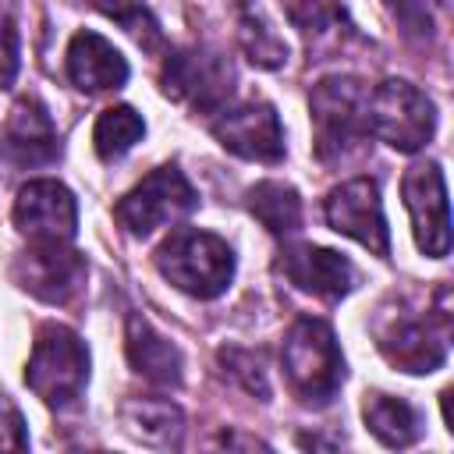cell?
<instances>
[{"mask_svg": "<svg viewBox=\"0 0 454 454\" xmlns=\"http://www.w3.org/2000/svg\"><path fill=\"white\" fill-rule=\"evenodd\" d=\"M284 376L301 404L323 408L344 380V358L323 319H298L284 337Z\"/></svg>", "mask_w": 454, "mask_h": 454, "instance_id": "1", "label": "cell"}, {"mask_svg": "<svg viewBox=\"0 0 454 454\" xmlns=\"http://www.w3.org/2000/svg\"><path fill=\"white\" fill-rule=\"evenodd\" d=\"M312 124L316 156L323 163H344L355 156L369 135L365 124V89L358 78H323L312 89Z\"/></svg>", "mask_w": 454, "mask_h": 454, "instance_id": "2", "label": "cell"}, {"mask_svg": "<svg viewBox=\"0 0 454 454\" xmlns=\"http://www.w3.org/2000/svg\"><path fill=\"white\" fill-rule=\"evenodd\" d=\"M160 273L184 294L216 298L234 277V255L227 241L209 231H177L156 252Z\"/></svg>", "mask_w": 454, "mask_h": 454, "instance_id": "3", "label": "cell"}, {"mask_svg": "<svg viewBox=\"0 0 454 454\" xmlns=\"http://www.w3.org/2000/svg\"><path fill=\"white\" fill-rule=\"evenodd\" d=\"M89 380V351L82 337L60 323H46L35 333L25 383L53 408H67L82 397V387Z\"/></svg>", "mask_w": 454, "mask_h": 454, "instance_id": "4", "label": "cell"}, {"mask_svg": "<svg viewBox=\"0 0 454 454\" xmlns=\"http://www.w3.org/2000/svg\"><path fill=\"white\" fill-rule=\"evenodd\" d=\"M365 124L376 138L401 153H415L433 138L436 110L426 92H419L411 82H383L372 96H365Z\"/></svg>", "mask_w": 454, "mask_h": 454, "instance_id": "5", "label": "cell"}, {"mask_svg": "<svg viewBox=\"0 0 454 454\" xmlns=\"http://www.w3.org/2000/svg\"><path fill=\"white\" fill-rule=\"evenodd\" d=\"M450 312L440 305L436 312H397L376 323L380 351L404 372H433L447 358Z\"/></svg>", "mask_w": 454, "mask_h": 454, "instance_id": "6", "label": "cell"}, {"mask_svg": "<svg viewBox=\"0 0 454 454\" xmlns=\"http://www.w3.org/2000/svg\"><path fill=\"white\" fill-rule=\"evenodd\" d=\"M195 209V188L188 184V177L177 167H160L153 174H145L114 209L117 223L138 238L153 234L156 227H163L167 220H177L184 213Z\"/></svg>", "mask_w": 454, "mask_h": 454, "instance_id": "7", "label": "cell"}, {"mask_svg": "<svg viewBox=\"0 0 454 454\" xmlns=\"http://www.w3.org/2000/svg\"><path fill=\"white\" fill-rule=\"evenodd\" d=\"M231 82H234V67L216 50L192 46V50L167 57V64H163L167 96H174L195 110H216L231 96Z\"/></svg>", "mask_w": 454, "mask_h": 454, "instance_id": "8", "label": "cell"}, {"mask_svg": "<svg viewBox=\"0 0 454 454\" xmlns=\"http://www.w3.org/2000/svg\"><path fill=\"white\" fill-rule=\"evenodd\" d=\"M404 206L415 223L419 248L433 259H443L450 248V216H447V188L436 163H419L401 181Z\"/></svg>", "mask_w": 454, "mask_h": 454, "instance_id": "9", "label": "cell"}, {"mask_svg": "<svg viewBox=\"0 0 454 454\" xmlns=\"http://www.w3.org/2000/svg\"><path fill=\"white\" fill-rule=\"evenodd\" d=\"M14 223L35 245H67L78 227L74 195L57 181H28L14 202Z\"/></svg>", "mask_w": 454, "mask_h": 454, "instance_id": "10", "label": "cell"}, {"mask_svg": "<svg viewBox=\"0 0 454 454\" xmlns=\"http://www.w3.org/2000/svg\"><path fill=\"white\" fill-rule=\"evenodd\" d=\"M326 223L337 234L355 238L358 245L372 248L376 255L390 252V238H387V220H383V206H380V192L369 177H355L344 181L340 188L330 192L326 199Z\"/></svg>", "mask_w": 454, "mask_h": 454, "instance_id": "11", "label": "cell"}, {"mask_svg": "<svg viewBox=\"0 0 454 454\" xmlns=\"http://www.w3.org/2000/svg\"><path fill=\"white\" fill-rule=\"evenodd\" d=\"M213 135L220 138L223 149L259 160V163H277L284 156V131L277 121V110L262 99H248L241 106H231L220 114L213 124Z\"/></svg>", "mask_w": 454, "mask_h": 454, "instance_id": "12", "label": "cell"}, {"mask_svg": "<svg viewBox=\"0 0 454 454\" xmlns=\"http://www.w3.org/2000/svg\"><path fill=\"white\" fill-rule=\"evenodd\" d=\"M14 277L35 298L64 305L85 284V259L64 245H35L14 262Z\"/></svg>", "mask_w": 454, "mask_h": 454, "instance_id": "13", "label": "cell"}, {"mask_svg": "<svg viewBox=\"0 0 454 454\" xmlns=\"http://www.w3.org/2000/svg\"><path fill=\"white\" fill-rule=\"evenodd\" d=\"M0 149L18 167H43V163L57 160V149H60L57 128L50 121V110L35 96H25L14 103V110L0 131Z\"/></svg>", "mask_w": 454, "mask_h": 454, "instance_id": "14", "label": "cell"}, {"mask_svg": "<svg viewBox=\"0 0 454 454\" xmlns=\"http://www.w3.org/2000/svg\"><path fill=\"white\" fill-rule=\"evenodd\" d=\"M280 270L294 287L316 298H326V301H337L355 287V266L344 255L330 248H316V245L287 248L280 259Z\"/></svg>", "mask_w": 454, "mask_h": 454, "instance_id": "15", "label": "cell"}, {"mask_svg": "<svg viewBox=\"0 0 454 454\" xmlns=\"http://www.w3.org/2000/svg\"><path fill=\"white\" fill-rule=\"evenodd\" d=\"M67 74L82 92L96 96V92L121 89L128 82V60L103 35L78 32L67 46Z\"/></svg>", "mask_w": 454, "mask_h": 454, "instance_id": "16", "label": "cell"}, {"mask_svg": "<svg viewBox=\"0 0 454 454\" xmlns=\"http://www.w3.org/2000/svg\"><path fill=\"white\" fill-rule=\"evenodd\" d=\"M128 362L135 365V372L160 387L181 383V351L167 337H160L142 316L128 319Z\"/></svg>", "mask_w": 454, "mask_h": 454, "instance_id": "17", "label": "cell"}, {"mask_svg": "<svg viewBox=\"0 0 454 454\" xmlns=\"http://www.w3.org/2000/svg\"><path fill=\"white\" fill-rule=\"evenodd\" d=\"M121 419L131 436H138L142 443H156V447L177 443V436L184 429L181 408L170 401H160V397H131L121 408Z\"/></svg>", "mask_w": 454, "mask_h": 454, "instance_id": "18", "label": "cell"}, {"mask_svg": "<svg viewBox=\"0 0 454 454\" xmlns=\"http://www.w3.org/2000/svg\"><path fill=\"white\" fill-rule=\"evenodd\" d=\"M362 415H365V426L372 429V436L387 447H408L422 433L415 408L390 394H365Z\"/></svg>", "mask_w": 454, "mask_h": 454, "instance_id": "19", "label": "cell"}, {"mask_svg": "<svg viewBox=\"0 0 454 454\" xmlns=\"http://www.w3.org/2000/svg\"><path fill=\"white\" fill-rule=\"evenodd\" d=\"M287 21L316 46L323 43H340L351 25L344 21V0H280Z\"/></svg>", "mask_w": 454, "mask_h": 454, "instance_id": "20", "label": "cell"}, {"mask_svg": "<svg viewBox=\"0 0 454 454\" xmlns=\"http://www.w3.org/2000/svg\"><path fill=\"white\" fill-rule=\"evenodd\" d=\"M248 206H252L255 220L273 234H291L301 223V199L291 184L262 181L248 192Z\"/></svg>", "mask_w": 454, "mask_h": 454, "instance_id": "21", "label": "cell"}, {"mask_svg": "<svg viewBox=\"0 0 454 454\" xmlns=\"http://www.w3.org/2000/svg\"><path fill=\"white\" fill-rule=\"evenodd\" d=\"M142 131H145V124L131 106H110L99 114V121L92 128V145L110 163V160H121L142 138Z\"/></svg>", "mask_w": 454, "mask_h": 454, "instance_id": "22", "label": "cell"}, {"mask_svg": "<svg viewBox=\"0 0 454 454\" xmlns=\"http://www.w3.org/2000/svg\"><path fill=\"white\" fill-rule=\"evenodd\" d=\"M238 25H241V46H245V53H248L252 64H259V67H280V64L287 60V46H284V43L277 39V32L259 18V11L248 7V0H241V18H238Z\"/></svg>", "mask_w": 454, "mask_h": 454, "instance_id": "23", "label": "cell"}, {"mask_svg": "<svg viewBox=\"0 0 454 454\" xmlns=\"http://www.w3.org/2000/svg\"><path fill=\"white\" fill-rule=\"evenodd\" d=\"M96 7H99L103 14H110V18H114L128 35H135L145 50H156V46H160L163 32H160L156 18H153L138 0H96Z\"/></svg>", "mask_w": 454, "mask_h": 454, "instance_id": "24", "label": "cell"}, {"mask_svg": "<svg viewBox=\"0 0 454 454\" xmlns=\"http://www.w3.org/2000/svg\"><path fill=\"white\" fill-rule=\"evenodd\" d=\"M220 358H223V365L231 369V376L241 380V387H245L248 394H259V397L266 401V394H270V387H266V372H262V362H259L252 351L223 348Z\"/></svg>", "mask_w": 454, "mask_h": 454, "instance_id": "25", "label": "cell"}, {"mask_svg": "<svg viewBox=\"0 0 454 454\" xmlns=\"http://www.w3.org/2000/svg\"><path fill=\"white\" fill-rule=\"evenodd\" d=\"M18 74V25L11 7L0 0V89H7Z\"/></svg>", "mask_w": 454, "mask_h": 454, "instance_id": "26", "label": "cell"}, {"mask_svg": "<svg viewBox=\"0 0 454 454\" xmlns=\"http://www.w3.org/2000/svg\"><path fill=\"white\" fill-rule=\"evenodd\" d=\"M25 447H28L25 419L14 408V401L7 394H0V450H25Z\"/></svg>", "mask_w": 454, "mask_h": 454, "instance_id": "27", "label": "cell"}, {"mask_svg": "<svg viewBox=\"0 0 454 454\" xmlns=\"http://www.w3.org/2000/svg\"><path fill=\"white\" fill-rule=\"evenodd\" d=\"M390 4H394V7H397L404 18H408L411 11H422V4H419V0H390Z\"/></svg>", "mask_w": 454, "mask_h": 454, "instance_id": "28", "label": "cell"}]
</instances>
